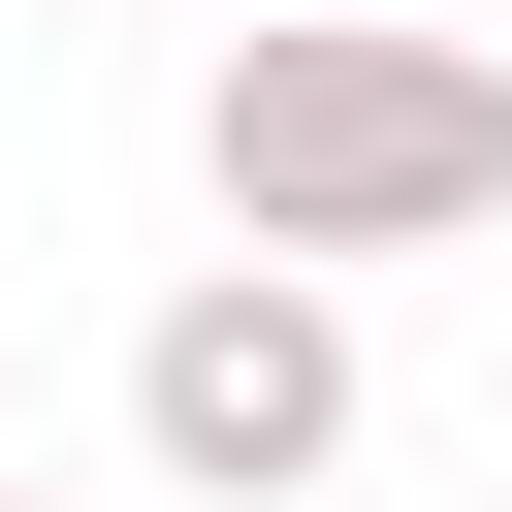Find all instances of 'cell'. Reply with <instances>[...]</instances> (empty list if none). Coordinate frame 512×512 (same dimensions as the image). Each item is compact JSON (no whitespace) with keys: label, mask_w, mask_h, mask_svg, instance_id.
Wrapping results in <instances>:
<instances>
[{"label":"cell","mask_w":512,"mask_h":512,"mask_svg":"<svg viewBox=\"0 0 512 512\" xmlns=\"http://www.w3.org/2000/svg\"><path fill=\"white\" fill-rule=\"evenodd\" d=\"M192 192H224L256 256H448V224H512V64L416 32V0H224Z\"/></svg>","instance_id":"6da1fadb"},{"label":"cell","mask_w":512,"mask_h":512,"mask_svg":"<svg viewBox=\"0 0 512 512\" xmlns=\"http://www.w3.org/2000/svg\"><path fill=\"white\" fill-rule=\"evenodd\" d=\"M128 448H160V512H320L352 480V256H192L160 320H128Z\"/></svg>","instance_id":"7a4b0ae2"},{"label":"cell","mask_w":512,"mask_h":512,"mask_svg":"<svg viewBox=\"0 0 512 512\" xmlns=\"http://www.w3.org/2000/svg\"><path fill=\"white\" fill-rule=\"evenodd\" d=\"M0 512H64V480H32V448H0Z\"/></svg>","instance_id":"3957f363"}]
</instances>
